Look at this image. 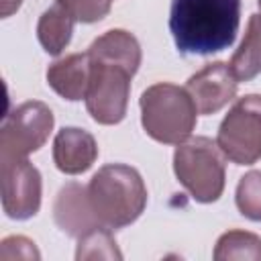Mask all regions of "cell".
I'll list each match as a JSON object with an SVG mask.
<instances>
[{
	"instance_id": "obj_1",
	"label": "cell",
	"mask_w": 261,
	"mask_h": 261,
	"mask_svg": "<svg viewBox=\"0 0 261 261\" xmlns=\"http://www.w3.org/2000/svg\"><path fill=\"white\" fill-rule=\"evenodd\" d=\"M241 0H171L169 31L184 55L228 49L239 33Z\"/></svg>"
},
{
	"instance_id": "obj_2",
	"label": "cell",
	"mask_w": 261,
	"mask_h": 261,
	"mask_svg": "<svg viewBox=\"0 0 261 261\" xmlns=\"http://www.w3.org/2000/svg\"><path fill=\"white\" fill-rule=\"evenodd\" d=\"M86 190L94 216L110 230L133 224L147 206V188L141 173L124 163L102 165Z\"/></svg>"
},
{
	"instance_id": "obj_3",
	"label": "cell",
	"mask_w": 261,
	"mask_h": 261,
	"mask_svg": "<svg viewBox=\"0 0 261 261\" xmlns=\"http://www.w3.org/2000/svg\"><path fill=\"white\" fill-rule=\"evenodd\" d=\"M145 133L163 145H179L196 128L198 110L186 88L159 82L149 86L139 100Z\"/></svg>"
},
{
	"instance_id": "obj_4",
	"label": "cell",
	"mask_w": 261,
	"mask_h": 261,
	"mask_svg": "<svg viewBox=\"0 0 261 261\" xmlns=\"http://www.w3.org/2000/svg\"><path fill=\"white\" fill-rule=\"evenodd\" d=\"M173 171L200 204L216 202L224 192V155L208 137H188L179 143L173 153Z\"/></svg>"
},
{
	"instance_id": "obj_5",
	"label": "cell",
	"mask_w": 261,
	"mask_h": 261,
	"mask_svg": "<svg viewBox=\"0 0 261 261\" xmlns=\"http://www.w3.org/2000/svg\"><path fill=\"white\" fill-rule=\"evenodd\" d=\"M216 145L237 165L261 159V94H247L232 104L218 126Z\"/></svg>"
},
{
	"instance_id": "obj_6",
	"label": "cell",
	"mask_w": 261,
	"mask_h": 261,
	"mask_svg": "<svg viewBox=\"0 0 261 261\" xmlns=\"http://www.w3.org/2000/svg\"><path fill=\"white\" fill-rule=\"evenodd\" d=\"M53 112L45 102L29 100L6 114L0 128V161L39 151L53 130Z\"/></svg>"
},
{
	"instance_id": "obj_7",
	"label": "cell",
	"mask_w": 261,
	"mask_h": 261,
	"mask_svg": "<svg viewBox=\"0 0 261 261\" xmlns=\"http://www.w3.org/2000/svg\"><path fill=\"white\" fill-rule=\"evenodd\" d=\"M92 61L90 86L86 92V108L98 124H118L128 106L130 73L126 67L108 61Z\"/></svg>"
},
{
	"instance_id": "obj_8",
	"label": "cell",
	"mask_w": 261,
	"mask_h": 261,
	"mask_svg": "<svg viewBox=\"0 0 261 261\" xmlns=\"http://www.w3.org/2000/svg\"><path fill=\"white\" fill-rule=\"evenodd\" d=\"M2 184V208L8 218L27 220L41 208V173L27 159H2L0 161Z\"/></svg>"
},
{
	"instance_id": "obj_9",
	"label": "cell",
	"mask_w": 261,
	"mask_h": 261,
	"mask_svg": "<svg viewBox=\"0 0 261 261\" xmlns=\"http://www.w3.org/2000/svg\"><path fill=\"white\" fill-rule=\"evenodd\" d=\"M237 88L239 80L224 61L204 65L186 82V90L192 96L198 114H214L222 110L237 96Z\"/></svg>"
},
{
	"instance_id": "obj_10",
	"label": "cell",
	"mask_w": 261,
	"mask_h": 261,
	"mask_svg": "<svg viewBox=\"0 0 261 261\" xmlns=\"http://www.w3.org/2000/svg\"><path fill=\"white\" fill-rule=\"evenodd\" d=\"M53 218L57 226L73 239H80L92 228L102 226L92 212L86 186L77 181H69L57 192L53 202Z\"/></svg>"
},
{
	"instance_id": "obj_11",
	"label": "cell",
	"mask_w": 261,
	"mask_h": 261,
	"mask_svg": "<svg viewBox=\"0 0 261 261\" xmlns=\"http://www.w3.org/2000/svg\"><path fill=\"white\" fill-rule=\"evenodd\" d=\"M96 157V139L84 128L63 126L53 139V163L61 173L80 175L94 165Z\"/></svg>"
},
{
	"instance_id": "obj_12",
	"label": "cell",
	"mask_w": 261,
	"mask_h": 261,
	"mask_svg": "<svg viewBox=\"0 0 261 261\" xmlns=\"http://www.w3.org/2000/svg\"><path fill=\"white\" fill-rule=\"evenodd\" d=\"M92 61L88 51L86 53H71L47 67V84L53 88L55 94L69 102H77L86 98L90 86Z\"/></svg>"
},
{
	"instance_id": "obj_13",
	"label": "cell",
	"mask_w": 261,
	"mask_h": 261,
	"mask_svg": "<svg viewBox=\"0 0 261 261\" xmlns=\"http://www.w3.org/2000/svg\"><path fill=\"white\" fill-rule=\"evenodd\" d=\"M90 59L94 61H108V63H118L126 67L130 73H137L141 65V45L135 35L122 29H112L100 35L88 49Z\"/></svg>"
},
{
	"instance_id": "obj_14",
	"label": "cell",
	"mask_w": 261,
	"mask_h": 261,
	"mask_svg": "<svg viewBox=\"0 0 261 261\" xmlns=\"http://www.w3.org/2000/svg\"><path fill=\"white\" fill-rule=\"evenodd\" d=\"M239 82H249L261 73V14H251L245 37L228 61Z\"/></svg>"
},
{
	"instance_id": "obj_15",
	"label": "cell",
	"mask_w": 261,
	"mask_h": 261,
	"mask_svg": "<svg viewBox=\"0 0 261 261\" xmlns=\"http://www.w3.org/2000/svg\"><path fill=\"white\" fill-rule=\"evenodd\" d=\"M73 22L75 20L69 16V12L55 2L51 8H47L39 16V22H37V37L41 47L49 55H59L71 41Z\"/></svg>"
},
{
	"instance_id": "obj_16",
	"label": "cell",
	"mask_w": 261,
	"mask_h": 261,
	"mask_svg": "<svg viewBox=\"0 0 261 261\" xmlns=\"http://www.w3.org/2000/svg\"><path fill=\"white\" fill-rule=\"evenodd\" d=\"M216 261H232V259H249L261 261V237L249 230H228L220 234L214 247Z\"/></svg>"
},
{
	"instance_id": "obj_17",
	"label": "cell",
	"mask_w": 261,
	"mask_h": 261,
	"mask_svg": "<svg viewBox=\"0 0 261 261\" xmlns=\"http://www.w3.org/2000/svg\"><path fill=\"white\" fill-rule=\"evenodd\" d=\"M75 259H122V253L116 247L112 230L106 226H98L77 239Z\"/></svg>"
},
{
	"instance_id": "obj_18",
	"label": "cell",
	"mask_w": 261,
	"mask_h": 261,
	"mask_svg": "<svg viewBox=\"0 0 261 261\" xmlns=\"http://www.w3.org/2000/svg\"><path fill=\"white\" fill-rule=\"evenodd\" d=\"M234 202L245 218L261 222V171H249L239 179Z\"/></svg>"
},
{
	"instance_id": "obj_19",
	"label": "cell",
	"mask_w": 261,
	"mask_h": 261,
	"mask_svg": "<svg viewBox=\"0 0 261 261\" xmlns=\"http://www.w3.org/2000/svg\"><path fill=\"white\" fill-rule=\"evenodd\" d=\"M61 4L75 22H98L110 12L112 0H55Z\"/></svg>"
},
{
	"instance_id": "obj_20",
	"label": "cell",
	"mask_w": 261,
	"mask_h": 261,
	"mask_svg": "<svg viewBox=\"0 0 261 261\" xmlns=\"http://www.w3.org/2000/svg\"><path fill=\"white\" fill-rule=\"evenodd\" d=\"M41 253L37 251L35 243L27 237H8L0 243V259L12 261V259H39Z\"/></svg>"
},
{
	"instance_id": "obj_21",
	"label": "cell",
	"mask_w": 261,
	"mask_h": 261,
	"mask_svg": "<svg viewBox=\"0 0 261 261\" xmlns=\"http://www.w3.org/2000/svg\"><path fill=\"white\" fill-rule=\"evenodd\" d=\"M22 0H0V14L2 18H8L10 14H14L20 8Z\"/></svg>"
},
{
	"instance_id": "obj_22",
	"label": "cell",
	"mask_w": 261,
	"mask_h": 261,
	"mask_svg": "<svg viewBox=\"0 0 261 261\" xmlns=\"http://www.w3.org/2000/svg\"><path fill=\"white\" fill-rule=\"evenodd\" d=\"M257 4H259V8H261V0H257Z\"/></svg>"
}]
</instances>
